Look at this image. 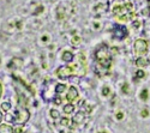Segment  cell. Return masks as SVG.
I'll use <instances>...</instances> for the list:
<instances>
[{
	"label": "cell",
	"mask_w": 150,
	"mask_h": 133,
	"mask_svg": "<svg viewBox=\"0 0 150 133\" xmlns=\"http://www.w3.org/2000/svg\"><path fill=\"white\" fill-rule=\"evenodd\" d=\"M29 116H30V113H29V110L25 108V100L22 102V100L19 99L16 113L13 115H10L7 118V120H8V121H11V122H13V124L23 125V124H25L28 120H29Z\"/></svg>",
	"instance_id": "1"
},
{
	"label": "cell",
	"mask_w": 150,
	"mask_h": 133,
	"mask_svg": "<svg viewBox=\"0 0 150 133\" xmlns=\"http://www.w3.org/2000/svg\"><path fill=\"white\" fill-rule=\"evenodd\" d=\"M95 56H96V63L98 64L100 68L105 70L107 72L109 70V67H110V64H112V58H110V54H109V51H108L107 46L106 44H101L100 47H97Z\"/></svg>",
	"instance_id": "2"
},
{
	"label": "cell",
	"mask_w": 150,
	"mask_h": 133,
	"mask_svg": "<svg viewBox=\"0 0 150 133\" xmlns=\"http://www.w3.org/2000/svg\"><path fill=\"white\" fill-rule=\"evenodd\" d=\"M113 13L115 16V18H118L119 20H131L134 17V11H133V5L131 3L127 4H122V5H118L113 8Z\"/></svg>",
	"instance_id": "3"
},
{
	"label": "cell",
	"mask_w": 150,
	"mask_h": 133,
	"mask_svg": "<svg viewBox=\"0 0 150 133\" xmlns=\"http://www.w3.org/2000/svg\"><path fill=\"white\" fill-rule=\"evenodd\" d=\"M74 66H64V67H60L58 71H57V76L62 78V79H66L67 77L70 76H73V75H77L76 72H74Z\"/></svg>",
	"instance_id": "4"
},
{
	"label": "cell",
	"mask_w": 150,
	"mask_h": 133,
	"mask_svg": "<svg viewBox=\"0 0 150 133\" xmlns=\"http://www.w3.org/2000/svg\"><path fill=\"white\" fill-rule=\"evenodd\" d=\"M148 52V43L145 40H137L134 42V53L137 55H143Z\"/></svg>",
	"instance_id": "5"
},
{
	"label": "cell",
	"mask_w": 150,
	"mask_h": 133,
	"mask_svg": "<svg viewBox=\"0 0 150 133\" xmlns=\"http://www.w3.org/2000/svg\"><path fill=\"white\" fill-rule=\"evenodd\" d=\"M127 29L125 28V27H120V25H118V27H115L114 28V30H113V36L115 39H118V40H122V39H125L127 36Z\"/></svg>",
	"instance_id": "6"
},
{
	"label": "cell",
	"mask_w": 150,
	"mask_h": 133,
	"mask_svg": "<svg viewBox=\"0 0 150 133\" xmlns=\"http://www.w3.org/2000/svg\"><path fill=\"white\" fill-rule=\"evenodd\" d=\"M78 97V91L76 90V88L73 87H70V90H69V94H67V100L69 101H73Z\"/></svg>",
	"instance_id": "7"
},
{
	"label": "cell",
	"mask_w": 150,
	"mask_h": 133,
	"mask_svg": "<svg viewBox=\"0 0 150 133\" xmlns=\"http://www.w3.org/2000/svg\"><path fill=\"white\" fill-rule=\"evenodd\" d=\"M0 133H15L12 126L8 125H0Z\"/></svg>",
	"instance_id": "8"
},
{
	"label": "cell",
	"mask_w": 150,
	"mask_h": 133,
	"mask_svg": "<svg viewBox=\"0 0 150 133\" xmlns=\"http://www.w3.org/2000/svg\"><path fill=\"white\" fill-rule=\"evenodd\" d=\"M149 64V60L145 59V58H139V59H137L136 60V65L138 66V67H143V66H146Z\"/></svg>",
	"instance_id": "9"
},
{
	"label": "cell",
	"mask_w": 150,
	"mask_h": 133,
	"mask_svg": "<svg viewBox=\"0 0 150 133\" xmlns=\"http://www.w3.org/2000/svg\"><path fill=\"white\" fill-rule=\"evenodd\" d=\"M62 60H64V61H66V63L72 61V60H73V54H72L71 52H69V51L64 52V54H62Z\"/></svg>",
	"instance_id": "10"
},
{
	"label": "cell",
	"mask_w": 150,
	"mask_h": 133,
	"mask_svg": "<svg viewBox=\"0 0 150 133\" xmlns=\"http://www.w3.org/2000/svg\"><path fill=\"white\" fill-rule=\"evenodd\" d=\"M73 121H74V124H82L83 121H84V113H82V112H79V113H77V115L74 116V119H73Z\"/></svg>",
	"instance_id": "11"
},
{
	"label": "cell",
	"mask_w": 150,
	"mask_h": 133,
	"mask_svg": "<svg viewBox=\"0 0 150 133\" xmlns=\"http://www.w3.org/2000/svg\"><path fill=\"white\" fill-rule=\"evenodd\" d=\"M65 90H66V87L64 85V84H59V85H57V89H55L57 94H62Z\"/></svg>",
	"instance_id": "12"
},
{
	"label": "cell",
	"mask_w": 150,
	"mask_h": 133,
	"mask_svg": "<svg viewBox=\"0 0 150 133\" xmlns=\"http://www.w3.org/2000/svg\"><path fill=\"white\" fill-rule=\"evenodd\" d=\"M64 112H65L66 114L72 113V112H73V106H72V104H66L65 108H64Z\"/></svg>",
	"instance_id": "13"
},
{
	"label": "cell",
	"mask_w": 150,
	"mask_h": 133,
	"mask_svg": "<svg viewBox=\"0 0 150 133\" xmlns=\"http://www.w3.org/2000/svg\"><path fill=\"white\" fill-rule=\"evenodd\" d=\"M141 99H142L143 101H145V100L148 99V90H146V89H144V90L142 91V94H141Z\"/></svg>",
	"instance_id": "14"
},
{
	"label": "cell",
	"mask_w": 150,
	"mask_h": 133,
	"mask_svg": "<svg viewBox=\"0 0 150 133\" xmlns=\"http://www.w3.org/2000/svg\"><path fill=\"white\" fill-rule=\"evenodd\" d=\"M1 108H3V110H5V112H7L10 108H11V104L10 103H7V102H5V103H3L1 104Z\"/></svg>",
	"instance_id": "15"
},
{
	"label": "cell",
	"mask_w": 150,
	"mask_h": 133,
	"mask_svg": "<svg viewBox=\"0 0 150 133\" xmlns=\"http://www.w3.org/2000/svg\"><path fill=\"white\" fill-rule=\"evenodd\" d=\"M136 76H137V78H143V77L145 76V73H144V72H143L142 70H139V71H137Z\"/></svg>",
	"instance_id": "16"
},
{
	"label": "cell",
	"mask_w": 150,
	"mask_h": 133,
	"mask_svg": "<svg viewBox=\"0 0 150 133\" xmlns=\"http://www.w3.org/2000/svg\"><path fill=\"white\" fill-rule=\"evenodd\" d=\"M79 42H81V39H79V37H77V36H74L73 40H72V43H73V44H78Z\"/></svg>",
	"instance_id": "17"
},
{
	"label": "cell",
	"mask_w": 150,
	"mask_h": 133,
	"mask_svg": "<svg viewBox=\"0 0 150 133\" xmlns=\"http://www.w3.org/2000/svg\"><path fill=\"white\" fill-rule=\"evenodd\" d=\"M51 115H52L53 118H58V116H59V113H58L57 110H51Z\"/></svg>",
	"instance_id": "18"
},
{
	"label": "cell",
	"mask_w": 150,
	"mask_h": 133,
	"mask_svg": "<svg viewBox=\"0 0 150 133\" xmlns=\"http://www.w3.org/2000/svg\"><path fill=\"white\" fill-rule=\"evenodd\" d=\"M124 89H122V91L125 92V94H126V92H129V85H127V84H124V87H122Z\"/></svg>",
	"instance_id": "19"
},
{
	"label": "cell",
	"mask_w": 150,
	"mask_h": 133,
	"mask_svg": "<svg viewBox=\"0 0 150 133\" xmlns=\"http://www.w3.org/2000/svg\"><path fill=\"white\" fill-rule=\"evenodd\" d=\"M102 94H103L105 96H107V95L109 94V89H108V88H103V91H102Z\"/></svg>",
	"instance_id": "20"
},
{
	"label": "cell",
	"mask_w": 150,
	"mask_h": 133,
	"mask_svg": "<svg viewBox=\"0 0 150 133\" xmlns=\"http://www.w3.org/2000/svg\"><path fill=\"white\" fill-rule=\"evenodd\" d=\"M148 115H149V112H148V110H145V109H144V110H143V112H142V116H143V118H146V116H148Z\"/></svg>",
	"instance_id": "21"
},
{
	"label": "cell",
	"mask_w": 150,
	"mask_h": 133,
	"mask_svg": "<svg viewBox=\"0 0 150 133\" xmlns=\"http://www.w3.org/2000/svg\"><path fill=\"white\" fill-rule=\"evenodd\" d=\"M117 118L120 120V119H122V113H119V114H117Z\"/></svg>",
	"instance_id": "22"
},
{
	"label": "cell",
	"mask_w": 150,
	"mask_h": 133,
	"mask_svg": "<svg viewBox=\"0 0 150 133\" xmlns=\"http://www.w3.org/2000/svg\"><path fill=\"white\" fill-rule=\"evenodd\" d=\"M1 94H3V88H1V84H0V97H1Z\"/></svg>",
	"instance_id": "23"
},
{
	"label": "cell",
	"mask_w": 150,
	"mask_h": 133,
	"mask_svg": "<svg viewBox=\"0 0 150 133\" xmlns=\"http://www.w3.org/2000/svg\"><path fill=\"white\" fill-rule=\"evenodd\" d=\"M1 119H3V114H1V112H0V122H1Z\"/></svg>",
	"instance_id": "24"
}]
</instances>
